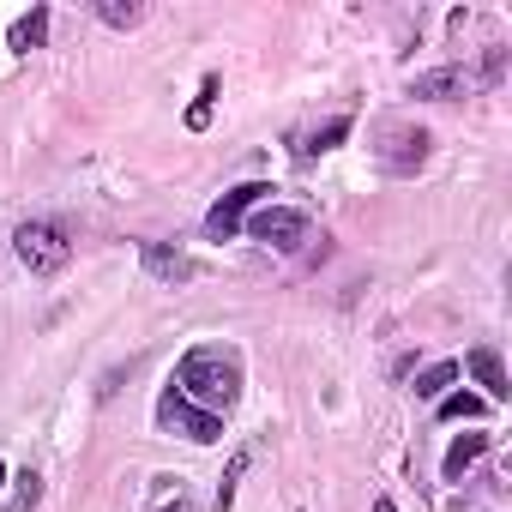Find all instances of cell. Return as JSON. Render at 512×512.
Returning <instances> with one entry per match:
<instances>
[{
    "label": "cell",
    "instance_id": "obj_1",
    "mask_svg": "<svg viewBox=\"0 0 512 512\" xmlns=\"http://www.w3.org/2000/svg\"><path fill=\"white\" fill-rule=\"evenodd\" d=\"M241 386H247L241 350H229V344H193V350L181 356V368H175V392H181L187 404L211 410V416H229V410L241 404Z\"/></svg>",
    "mask_w": 512,
    "mask_h": 512
},
{
    "label": "cell",
    "instance_id": "obj_2",
    "mask_svg": "<svg viewBox=\"0 0 512 512\" xmlns=\"http://www.w3.org/2000/svg\"><path fill=\"white\" fill-rule=\"evenodd\" d=\"M13 253H19V266H25L31 278H55V272H67V260H73V241H67L61 223L31 217V223L13 229Z\"/></svg>",
    "mask_w": 512,
    "mask_h": 512
},
{
    "label": "cell",
    "instance_id": "obj_3",
    "mask_svg": "<svg viewBox=\"0 0 512 512\" xmlns=\"http://www.w3.org/2000/svg\"><path fill=\"white\" fill-rule=\"evenodd\" d=\"M253 241H266V247H278V253H302L308 241H314V217L302 211V205H278V199H266L260 211H253L247 223H241Z\"/></svg>",
    "mask_w": 512,
    "mask_h": 512
},
{
    "label": "cell",
    "instance_id": "obj_4",
    "mask_svg": "<svg viewBox=\"0 0 512 512\" xmlns=\"http://www.w3.org/2000/svg\"><path fill=\"white\" fill-rule=\"evenodd\" d=\"M428 151H434L428 127H410V121H380L374 127V157H380L386 175H416L428 163Z\"/></svg>",
    "mask_w": 512,
    "mask_h": 512
},
{
    "label": "cell",
    "instance_id": "obj_5",
    "mask_svg": "<svg viewBox=\"0 0 512 512\" xmlns=\"http://www.w3.org/2000/svg\"><path fill=\"white\" fill-rule=\"evenodd\" d=\"M157 428H163V434H181V440H193V446H217V440H223V416L187 404L175 386L157 398Z\"/></svg>",
    "mask_w": 512,
    "mask_h": 512
},
{
    "label": "cell",
    "instance_id": "obj_6",
    "mask_svg": "<svg viewBox=\"0 0 512 512\" xmlns=\"http://www.w3.org/2000/svg\"><path fill=\"white\" fill-rule=\"evenodd\" d=\"M266 199H272V187H266V181H241V187H229V193L205 211V235H211V241H229V235L247 223V211H260Z\"/></svg>",
    "mask_w": 512,
    "mask_h": 512
},
{
    "label": "cell",
    "instance_id": "obj_7",
    "mask_svg": "<svg viewBox=\"0 0 512 512\" xmlns=\"http://www.w3.org/2000/svg\"><path fill=\"white\" fill-rule=\"evenodd\" d=\"M476 91H482L476 67H434V73L410 79V97H428V103H458V97H476Z\"/></svg>",
    "mask_w": 512,
    "mask_h": 512
},
{
    "label": "cell",
    "instance_id": "obj_8",
    "mask_svg": "<svg viewBox=\"0 0 512 512\" xmlns=\"http://www.w3.org/2000/svg\"><path fill=\"white\" fill-rule=\"evenodd\" d=\"M139 266L157 284H193L199 278V260H193V253H181V247H169V241H139Z\"/></svg>",
    "mask_w": 512,
    "mask_h": 512
},
{
    "label": "cell",
    "instance_id": "obj_9",
    "mask_svg": "<svg viewBox=\"0 0 512 512\" xmlns=\"http://www.w3.org/2000/svg\"><path fill=\"white\" fill-rule=\"evenodd\" d=\"M458 368H470L476 374V386H482V404H506L512 398V386H506V368H500V356L488 350V344H476Z\"/></svg>",
    "mask_w": 512,
    "mask_h": 512
},
{
    "label": "cell",
    "instance_id": "obj_10",
    "mask_svg": "<svg viewBox=\"0 0 512 512\" xmlns=\"http://www.w3.org/2000/svg\"><path fill=\"white\" fill-rule=\"evenodd\" d=\"M145 512H199V500H193V488H187L181 476H151Z\"/></svg>",
    "mask_w": 512,
    "mask_h": 512
},
{
    "label": "cell",
    "instance_id": "obj_11",
    "mask_svg": "<svg viewBox=\"0 0 512 512\" xmlns=\"http://www.w3.org/2000/svg\"><path fill=\"white\" fill-rule=\"evenodd\" d=\"M488 446H494L488 434H458V440L446 446V464H440V470H446V482H458V476H464L476 458H488Z\"/></svg>",
    "mask_w": 512,
    "mask_h": 512
},
{
    "label": "cell",
    "instance_id": "obj_12",
    "mask_svg": "<svg viewBox=\"0 0 512 512\" xmlns=\"http://www.w3.org/2000/svg\"><path fill=\"white\" fill-rule=\"evenodd\" d=\"M91 13H97L109 31H139V25H145V0H91Z\"/></svg>",
    "mask_w": 512,
    "mask_h": 512
},
{
    "label": "cell",
    "instance_id": "obj_13",
    "mask_svg": "<svg viewBox=\"0 0 512 512\" xmlns=\"http://www.w3.org/2000/svg\"><path fill=\"white\" fill-rule=\"evenodd\" d=\"M43 37H49V7H31L25 19H13V31H7V43L25 55V49H43Z\"/></svg>",
    "mask_w": 512,
    "mask_h": 512
},
{
    "label": "cell",
    "instance_id": "obj_14",
    "mask_svg": "<svg viewBox=\"0 0 512 512\" xmlns=\"http://www.w3.org/2000/svg\"><path fill=\"white\" fill-rule=\"evenodd\" d=\"M458 374H464L458 362H434V368H422V374H416V398H434V404H440V398H446V386H452Z\"/></svg>",
    "mask_w": 512,
    "mask_h": 512
},
{
    "label": "cell",
    "instance_id": "obj_15",
    "mask_svg": "<svg viewBox=\"0 0 512 512\" xmlns=\"http://www.w3.org/2000/svg\"><path fill=\"white\" fill-rule=\"evenodd\" d=\"M37 500H43V476L37 470H19L13 476V500L0 506V512H37Z\"/></svg>",
    "mask_w": 512,
    "mask_h": 512
},
{
    "label": "cell",
    "instance_id": "obj_16",
    "mask_svg": "<svg viewBox=\"0 0 512 512\" xmlns=\"http://www.w3.org/2000/svg\"><path fill=\"white\" fill-rule=\"evenodd\" d=\"M344 133H350V115H338V121H326L320 133H308V139L296 145V157H314V151H332V145H338Z\"/></svg>",
    "mask_w": 512,
    "mask_h": 512
},
{
    "label": "cell",
    "instance_id": "obj_17",
    "mask_svg": "<svg viewBox=\"0 0 512 512\" xmlns=\"http://www.w3.org/2000/svg\"><path fill=\"white\" fill-rule=\"evenodd\" d=\"M253 464V446H241L235 458H229V470H223V482H217V512H229L235 506V482H241V470Z\"/></svg>",
    "mask_w": 512,
    "mask_h": 512
},
{
    "label": "cell",
    "instance_id": "obj_18",
    "mask_svg": "<svg viewBox=\"0 0 512 512\" xmlns=\"http://www.w3.org/2000/svg\"><path fill=\"white\" fill-rule=\"evenodd\" d=\"M482 410H488V404H482L476 392H446V398H440V422H458V416L470 422V416H482Z\"/></svg>",
    "mask_w": 512,
    "mask_h": 512
},
{
    "label": "cell",
    "instance_id": "obj_19",
    "mask_svg": "<svg viewBox=\"0 0 512 512\" xmlns=\"http://www.w3.org/2000/svg\"><path fill=\"white\" fill-rule=\"evenodd\" d=\"M211 103H217V79H205V85H199V103L187 109V127H193V133L211 121Z\"/></svg>",
    "mask_w": 512,
    "mask_h": 512
},
{
    "label": "cell",
    "instance_id": "obj_20",
    "mask_svg": "<svg viewBox=\"0 0 512 512\" xmlns=\"http://www.w3.org/2000/svg\"><path fill=\"white\" fill-rule=\"evenodd\" d=\"M374 512H398V506H392V500H386V494H380V500H374Z\"/></svg>",
    "mask_w": 512,
    "mask_h": 512
},
{
    "label": "cell",
    "instance_id": "obj_21",
    "mask_svg": "<svg viewBox=\"0 0 512 512\" xmlns=\"http://www.w3.org/2000/svg\"><path fill=\"white\" fill-rule=\"evenodd\" d=\"M0 482H7V464H0Z\"/></svg>",
    "mask_w": 512,
    "mask_h": 512
}]
</instances>
